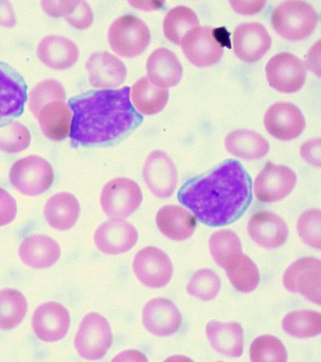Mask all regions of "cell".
I'll return each instance as SVG.
<instances>
[{
    "label": "cell",
    "instance_id": "39",
    "mask_svg": "<svg viewBox=\"0 0 321 362\" xmlns=\"http://www.w3.org/2000/svg\"><path fill=\"white\" fill-rule=\"evenodd\" d=\"M31 142V133L26 126L16 121L0 127V151L16 153L25 150Z\"/></svg>",
    "mask_w": 321,
    "mask_h": 362
},
{
    "label": "cell",
    "instance_id": "24",
    "mask_svg": "<svg viewBox=\"0 0 321 362\" xmlns=\"http://www.w3.org/2000/svg\"><path fill=\"white\" fill-rule=\"evenodd\" d=\"M205 333L211 346L228 357H239L244 350V331L236 322L209 321Z\"/></svg>",
    "mask_w": 321,
    "mask_h": 362
},
{
    "label": "cell",
    "instance_id": "19",
    "mask_svg": "<svg viewBox=\"0 0 321 362\" xmlns=\"http://www.w3.org/2000/svg\"><path fill=\"white\" fill-rule=\"evenodd\" d=\"M271 46V37L265 27L257 22L238 25L233 35L235 55L242 61L252 63L260 60Z\"/></svg>",
    "mask_w": 321,
    "mask_h": 362
},
{
    "label": "cell",
    "instance_id": "43",
    "mask_svg": "<svg viewBox=\"0 0 321 362\" xmlns=\"http://www.w3.org/2000/svg\"><path fill=\"white\" fill-rule=\"evenodd\" d=\"M77 1H42L41 5L49 16L59 17L68 15L74 8Z\"/></svg>",
    "mask_w": 321,
    "mask_h": 362
},
{
    "label": "cell",
    "instance_id": "7",
    "mask_svg": "<svg viewBox=\"0 0 321 362\" xmlns=\"http://www.w3.org/2000/svg\"><path fill=\"white\" fill-rule=\"evenodd\" d=\"M112 343V333L107 320L96 312L86 315L74 339L79 356L88 360H98L105 356Z\"/></svg>",
    "mask_w": 321,
    "mask_h": 362
},
{
    "label": "cell",
    "instance_id": "5",
    "mask_svg": "<svg viewBox=\"0 0 321 362\" xmlns=\"http://www.w3.org/2000/svg\"><path fill=\"white\" fill-rule=\"evenodd\" d=\"M9 180L20 193L34 196L43 194L52 185L54 171L51 164L38 155L16 161L10 168Z\"/></svg>",
    "mask_w": 321,
    "mask_h": 362
},
{
    "label": "cell",
    "instance_id": "31",
    "mask_svg": "<svg viewBox=\"0 0 321 362\" xmlns=\"http://www.w3.org/2000/svg\"><path fill=\"white\" fill-rule=\"evenodd\" d=\"M131 96L138 112L144 115H152L164 108L169 92L166 88L156 86L144 76L133 85Z\"/></svg>",
    "mask_w": 321,
    "mask_h": 362
},
{
    "label": "cell",
    "instance_id": "15",
    "mask_svg": "<svg viewBox=\"0 0 321 362\" xmlns=\"http://www.w3.org/2000/svg\"><path fill=\"white\" fill-rule=\"evenodd\" d=\"M70 324V314L66 308L53 301L39 305L31 318V327L35 335L46 342L57 341L64 338Z\"/></svg>",
    "mask_w": 321,
    "mask_h": 362
},
{
    "label": "cell",
    "instance_id": "34",
    "mask_svg": "<svg viewBox=\"0 0 321 362\" xmlns=\"http://www.w3.org/2000/svg\"><path fill=\"white\" fill-rule=\"evenodd\" d=\"M283 330L296 338H308L321 332V315L311 310H297L288 313L282 320Z\"/></svg>",
    "mask_w": 321,
    "mask_h": 362
},
{
    "label": "cell",
    "instance_id": "4",
    "mask_svg": "<svg viewBox=\"0 0 321 362\" xmlns=\"http://www.w3.org/2000/svg\"><path fill=\"white\" fill-rule=\"evenodd\" d=\"M318 22V15L304 1H287L277 6L271 14L274 29L283 38L297 41L309 37Z\"/></svg>",
    "mask_w": 321,
    "mask_h": 362
},
{
    "label": "cell",
    "instance_id": "45",
    "mask_svg": "<svg viewBox=\"0 0 321 362\" xmlns=\"http://www.w3.org/2000/svg\"><path fill=\"white\" fill-rule=\"evenodd\" d=\"M16 16L11 3L0 1V25L11 27L16 24Z\"/></svg>",
    "mask_w": 321,
    "mask_h": 362
},
{
    "label": "cell",
    "instance_id": "35",
    "mask_svg": "<svg viewBox=\"0 0 321 362\" xmlns=\"http://www.w3.org/2000/svg\"><path fill=\"white\" fill-rule=\"evenodd\" d=\"M209 249L215 262L222 268L229 257L242 252L239 237L229 229H221L214 232L209 240Z\"/></svg>",
    "mask_w": 321,
    "mask_h": 362
},
{
    "label": "cell",
    "instance_id": "36",
    "mask_svg": "<svg viewBox=\"0 0 321 362\" xmlns=\"http://www.w3.org/2000/svg\"><path fill=\"white\" fill-rule=\"evenodd\" d=\"M251 361H287V354L285 346L277 337L264 335L255 338L249 349Z\"/></svg>",
    "mask_w": 321,
    "mask_h": 362
},
{
    "label": "cell",
    "instance_id": "38",
    "mask_svg": "<svg viewBox=\"0 0 321 362\" xmlns=\"http://www.w3.org/2000/svg\"><path fill=\"white\" fill-rule=\"evenodd\" d=\"M66 92L57 80L46 79L36 84L29 94V107L34 116L38 117L40 109L51 101H64Z\"/></svg>",
    "mask_w": 321,
    "mask_h": 362
},
{
    "label": "cell",
    "instance_id": "32",
    "mask_svg": "<svg viewBox=\"0 0 321 362\" xmlns=\"http://www.w3.org/2000/svg\"><path fill=\"white\" fill-rule=\"evenodd\" d=\"M198 25V16L192 9L185 5H177L166 13L163 22V31L168 40L181 45L184 35Z\"/></svg>",
    "mask_w": 321,
    "mask_h": 362
},
{
    "label": "cell",
    "instance_id": "9",
    "mask_svg": "<svg viewBox=\"0 0 321 362\" xmlns=\"http://www.w3.org/2000/svg\"><path fill=\"white\" fill-rule=\"evenodd\" d=\"M27 90L23 77L12 66L0 61V127L23 114Z\"/></svg>",
    "mask_w": 321,
    "mask_h": 362
},
{
    "label": "cell",
    "instance_id": "17",
    "mask_svg": "<svg viewBox=\"0 0 321 362\" xmlns=\"http://www.w3.org/2000/svg\"><path fill=\"white\" fill-rule=\"evenodd\" d=\"M97 248L103 253L118 255L129 251L137 242L136 227L121 218H112L101 224L94 234Z\"/></svg>",
    "mask_w": 321,
    "mask_h": 362
},
{
    "label": "cell",
    "instance_id": "21",
    "mask_svg": "<svg viewBox=\"0 0 321 362\" xmlns=\"http://www.w3.org/2000/svg\"><path fill=\"white\" fill-rule=\"evenodd\" d=\"M90 83L94 87L113 88L125 79L127 68L114 55L107 51L91 54L86 63Z\"/></svg>",
    "mask_w": 321,
    "mask_h": 362
},
{
    "label": "cell",
    "instance_id": "1",
    "mask_svg": "<svg viewBox=\"0 0 321 362\" xmlns=\"http://www.w3.org/2000/svg\"><path fill=\"white\" fill-rule=\"evenodd\" d=\"M177 198L203 224L224 226L238 220L248 208L252 180L239 161L228 159L187 181Z\"/></svg>",
    "mask_w": 321,
    "mask_h": 362
},
{
    "label": "cell",
    "instance_id": "16",
    "mask_svg": "<svg viewBox=\"0 0 321 362\" xmlns=\"http://www.w3.org/2000/svg\"><path fill=\"white\" fill-rule=\"evenodd\" d=\"M264 126L274 138L288 141L298 137L305 127L301 110L289 102H277L266 110Z\"/></svg>",
    "mask_w": 321,
    "mask_h": 362
},
{
    "label": "cell",
    "instance_id": "27",
    "mask_svg": "<svg viewBox=\"0 0 321 362\" xmlns=\"http://www.w3.org/2000/svg\"><path fill=\"white\" fill-rule=\"evenodd\" d=\"M80 214V205L71 193L61 192L51 196L44 207V216L50 227L57 231L71 229Z\"/></svg>",
    "mask_w": 321,
    "mask_h": 362
},
{
    "label": "cell",
    "instance_id": "30",
    "mask_svg": "<svg viewBox=\"0 0 321 362\" xmlns=\"http://www.w3.org/2000/svg\"><path fill=\"white\" fill-rule=\"evenodd\" d=\"M223 268L232 285L241 292L253 291L259 283L260 275L257 266L242 252L229 257Z\"/></svg>",
    "mask_w": 321,
    "mask_h": 362
},
{
    "label": "cell",
    "instance_id": "20",
    "mask_svg": "<svg viewBox=\"0 0 321 362\" xmlns=\"http://www.w3.org/2000/svg\"><path fill=\"white\" fill-rule=\"evenodd\" d=\"M247 230L250 237L259 246L273 249L287 240L288 228L285 220L270 211H259L250 218Z\"/></svg>",
    "mask_w": 321,
    "mask_h": 362
},
{
    "label": "cell",
    "instance_id": "23",
    "mask_svg": "<svg viewBox=\"0 0 321 362\" xmlns=\"http://www.w3.org/2000/svg\"><path fill=\"white\" fill-rule=\"evenodd\" d=\"M159 231L175 241L185 240L193 234L196 227V216L186 208L175 205L161 207L155 217Z\"/></svg>",
    "mask_w": 321,
    "mask_h": 362
},
{
    "label": "cell",
    "instance_id": "11",
    "mask_svg": "<svg viewBox=\"0 0 321 362\" xmlns=\"http://www.w3.org/2000/svg\"><path fill=\"white\" fill-rule=\"evenodd\" d=\"M297 176L290 168L268 161L253 182V192L263 203H273L286 197L294 188Z\"/></svg>",
    "mask_w": 321,
    "mask_h": 362
},
{
    "label": "cell",
    "instance_id": "46",
    "mask_svg": "<svg viewBox=\"0 0 321 362\" xmlns=\"http://www.w3.org/2000/svg\"><path fill=\"white\" fill-rule=\"evenodd\" d=\"M113 361H147L145 356L136 350H127L120 353Z\"/></svg>",
    "mask_w": 321,
    "mask_h": 362
},
{
    "label": "cell",
    "instance_id": "18",
    "mask_svg": "<svg viewBox=\"0 0 321 362\" xmlns=\"http://www.w3.org/2000/svg\"><path fill=\"white\" fill-rule=\"evenodd\" d=\"M142 321L145 328L151 334L166 337L179 330L181 325V315L170 300L155 298L144 306Z\"/></svg>",
    "mask_w": 321,
    "mask_h": 362
},
{
    "label": "cell",
    "instance_id": "28",
    "mask_svg": "<svg viewBox=\"0 0 321 362\" xmlns=\"http://www.w3.org/2000/svg\"><path fill=\"white\" fill-rule=\"evenodd\" d=\"M72 118L69 106L60 101L46 104L38 116L42 133L47 138L54 141L62 140L70 135Z\"/></svg>",
    "mask_w": 321,
    "mask_h": 362
},
{
    "label": "cell",
    "instance_id": "2",
    "mask_svg": "<svg viewBox=\"0 0 321 362\" xmlns=\"http://www.w3.org/2000/svg\"><path fill=\"white\" fill-rule=\"evenodd\" d=\"M130 87L90 90L68 101L73 112L70 137L73 144L94 146L112 142L143 120L129 99Z\"/></svg>",
    "mask_w": 321,
    "mask_h": 362
},
{
    "label": "cell",
    "instance_id": "12",
    "mask_svg": "<svg viewBox=\"0 0 321 362\" xmlns=\"http://www.w3.org/2000/svg\"><path fill=\"white\" fill-rule=\"evenodd\" d=\"M142 177L150 192L159 198L170 197L178 181L176 166L164 151L155 150L145 159Z\"/></svg>",
    "mask_w": 321,
    "mask_h": 362
},
{
    "label": "cell",
    "instance_id": "25",
    "mask_svg": "<svg viewBox=\"0 0 321 362\" xmlns=\"http://www.w3.org/2000/svg\"><path fill=\"white\" fill-rule=\"evenodd\" d=\"M36 53L44 65L57 70L72 66L79 54L73 41L59 35H50L42 38L38 43Z\"/></svg>",
    "mask_w": 321,
    "mask_h": 362
},
{
    "label": "cell",
    "instance_id": "8",
    "mask_svg": "<svg viewBox=\"0 0 321 362\" xmlns=\"http://www.w3.org/2000/svg\"><path fill=\"white\" fill-rule=\"evenodd\" d=\"M139 185L126 177L114 178L102 188L100 204L105 214L112 218H124L132 214L142 201Z\"/></svg>",
    "mask_w": 321,
    "mask_h": 362
},
{
    "label": "cell",
    "instance_id": "33",
    "mask_svg": "<svg viewBox=\"0 0 321 362\" xmlns=\"http://www.w3.org/2000/svg\"><path fill=\"white\" fill-rule=\"evenodd\" d=\"M27 310L25 296L13 288L0 290V329L10 330L24 319Z\"/></svg>",
    "mask_w": 321,
    "mask_h": 362
},
{
    "label": "cell",
    "instance_id": "10",
    "mask_svg": "<svg viewBox=\"0 0 321 362\" xmlns=\"http://www.w3.org/2000/svg\"><path fill=\"white\" fill-rule=\"evenodd\" d=\"M320 271L319 259L311 257L300 258L284 272L283 285L287 291L299 293L310 302L320 305Z\"/></svg>",
    "mask_w": 321,
    "mask_h": 362
},
{
    "label": "cell",
    "instance_id": "44",
    "mask_svg": "<svg viewBox=\"0 0 321 362\" xmlns=\"http://www.w3.org/2000/svg\"><path fill=\"white\" fill-rule=\"evenodd\" d=\"M302 158L316 167L320 166V140L313 139L303 144L300 150Z\"/></svg>",
    "mask_w": 321,
    "mask_h": 362
},
{
    "label": "cell",
    "instance_id": "13",
    "mask_svg": "<svg viewBox=\"0 0 321 362\" xmlns=\"http://www.w3.org/2000/svg\"><path fill=\"white\" fill-rule=\"evenodd\" d=\"M132 267L140 283L151 288L165 286L170 281L173 272L172 263L167 254L152 246L136 254Z\"/></svg>",
    "mask_w": 321,
    "mask_h": 362
},
{
    "label": "cell",
    "instance_id": "41",
    "mask_svg": "<svg viewBox=\"0 0 321 362\" xmlns=\"http://www.w3.org/2000/svg\"><path fill=\"white\" fill-rule=\"evenodd\" d=\"M64 18L73 27L85 29L93 22V12L87 2L77 1L74 8Z\"/></svg>",
    "mask_w": 321,
    "mask_h": 362
},
{
    "label": "cell",
    "instance_id": "14",
    "mask_svg": "<svg viewBox=\"0 0 321 362\" xmlns=\"http://www.w3.org/2000/svg\"><path fill=\"white\" fill-rule=\"evenodd\" d=\"M267 80L275 90L292 93L300 90L306 78V68L298 57L289 52L274 55L266 66Z\"/></svg>",
    "mask_w": 321,
    "mask_h": 362
},
{
    "label": "cell",
    "instance_id": "3",
    "mask_svg": "<svg viewBox=\"0 0 321 362\" xmlns=\"http://www.w3.org/2000/svg\"><path fill=\"white\" fill-rule=\"evenodd\" d=\"M226 28L198 26L183 37L181 45L188 60L198 67H207L219 62L224 47L231 48Z\"/></svg>",
    "mask_w": 321,
    "mask_h": 362
},
{
    "label": "cell",
    "instance_id": "29",
    "mask_svg": "<svg viewBox=\"0 0 321 362\" xmlns=\"http://www.w3.org/2000/svg\"><path fill=\"white\" fill-rule=\"evenodd\" d=\"M224 146L233 155L248 161L264 157L268 152V142L256 131L249 129H237L225 138Z\"/></svg>",
    "mask_w": 321,
    "mask_h": 362
},
{
    "label": "cell",
    "instance_id": "26",
    "mask_svg": "<svg viewBox=\"0 0 321 362\" xmlns=\"http://www.w3.org/2000/svg\"><path fill=\"white\" fill-rule=\"evenodd\" d=\"M146 72L150 81L162 88L177 85L181 79L183 68L176 55L167 48L160 47L149 55Z\"/></svg>",
    "mask_w": 321,
    "mask_h": 362
},
{
    "label": "cell",
    "instance_id": "6",
    "mask_svg": "<svg viewBox=\"0 0 321 362\" xmlns=\"http://www.w3.org/2000/svg\"><path fill=\"white\" fill-rule=\"evenodd\" d=\"M112 49L118 55L136 57L142 53L151 41L150 30L140 18L125 14L116 18L107 34Z\"/></svg>",
    "mask_w": 321,
    "mask_h": 362
},
{
    "label": "cell",
    "instance_id": "37",
    "mask_svg": "<svg viewBox=\"0 0 321 362\" xmlns=\"http://www.w3.org/2000/svg\"><path fill=\"white\" fill-rule=\"evenodd\" d=\"M220 286V279L217 274L210 269L203 268L192 275L186 289L190 296L209 301L217 296Z\"/></svg>",
    "mask_w": 321,
    "mask_h": 362
},
{
    "label": "cell",
    "instance_id": "22",
    "mask_svg": "<svg viewBox=\"0 0 321 362\" xmlns=\"http://www.w3.org/2000/svg\"><path fill=\"white\" fill-rule=\"evenodd\" d=\"M60 254L58 243L44 234H33L26 237L18 248V255L22 262L36 269L52 266L59 259Z\"/></svg>",
    "mask_w": 321,
    "mask_h": 362
},
{
    "label": "cell",
    "instance_id": "42",
    "mask_svg": "<svg viewBox=\"0 0 321 362\" xmlns=\"http://www.w3.org/2000/svg\"><path fill=\"white\" fill-rule=\"evenodd\" d=\"M17 214V204L14 197L0 188V227L12 222Z\"/></svg>",
    "mask_w": 321,
    "mask_h": 362
},
{
    "label": "cell",
    "instance_id": "40",
    "mask_svg": "<svg viewBox=\"0 0 321 362\" xmlns=\"http://www.w3.org/2000/svg\"><path fill=\"white\" fill-rule=\"evenodd\" d=\"M320 222V210L311 209L303 212L296 224L297 232L303 242L316 249L321 248Z\"/></svg>",
    "mask_w": 321,
    "mask_h": 362
}]
</instances>
